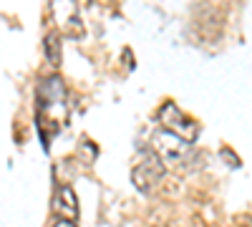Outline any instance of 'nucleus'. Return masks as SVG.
Instances as JSON below:
<instances>
[{
	"label": "nucleus",
	"instance_id": "f257e3e1",
	"mask_svg": "<svg viewBox=\"0 0 252 227\" xmlns=\"http://www.w3.org/2000/svg\"><path fill=\"white\" fill-rule=\"evenodd\" d=\"M53 111H58V116L66 119V89H63V81L58 76H51L43 81L38 94V121L40 129L51 127V134H56L61 129V124L56 121Z\"/></svg>",
	"mask_w": 252,
	"mask_h": 227
},
{
	"label": "nucleus",
	"instance_id": "f03ea898",
	"mask_svg": "<svg viewBox=\"0 0 252 227\" xmlns=\"http://www.w3.org/2000/svg\"><path fill=\"white\" fill-rule=\"evenodd\" d=\"M152 147H154V154L161 159V164L166 167H179V164H187L192 159V144L164 131V129H157L152 134Z\"/></svg>",
	"mask_w": 252,
	"mask_h": 227
},
{
	"label": "nucleus",
	"instance_id": "7ed1b4c3",
	"mask_svg": "<svg viewBox=\"0 0 252 227\" xmlns=\"http://www.w3.org/2000/svg\"><path fill=\"white\" fill-rule=\"evenodd\" d=\"M159 124H161V129L164 131H169V134H174V136H179V139H184V141H189L192 144L194 141V136H197V124L192 121V119H187L184 114H182V109L177 106V104H164L161 109H159Z\"/></svg>",
	"mask_w": 252,
	"mask_h": 227
},
{
	"label": "nucleus",
	"instance_id": "20e7f679",
	"mask_svg": "<svg viewBox=\"0 0 252 227\" xmlns=\"http://www.w3.org/2000/svg\"><path fill=\"white\" fill-rule=\"evenodd\" d=\"M164 177V164L157 154H146L131 169V182L139 192H152Z\"/></svg>",
	"mask_w": 252,
	"mask_h": 227
},
{
	"label": "nucleus",
	"instance_id": "39448f33",
	"mask_svg": "<svg viewBox=\"0 0 252 227\" xmlns=\"http://www.w3.org/2000/svg\"><path fill=\"white\" fill-rule=\"evenodd\" d=\"M51 210L63 222H76V217H78V199H76L73 190L66 187V184H61V187L56 190V195H53V207Z\"/></svg>",
	"mask_w": 252,
	"mask_h": 227
},
{
	"label": "nucleus",
	"instance_id": "423d86ee",
	"mask_svg": "<svg viewBox=\"0 0 252 227\" xmlns=\"http://www.w3.org/2000/svg\"><path fill=\"white\" fill-rule=\"evenodd\" d=\"M46 58H48V64L51 66H61V38L58 33H51L46 35Z\"/></svg>",
	"mask_w": 252,
	"mask_h": 227
},
{
	"label": "nucleus",
	"instance_id": "0eeeda50",
	"mask_svg": "<svg viewBox=\"0 0 252 227\" xmlns=\"http://www.w3.org/2000/svg\"><path fill=\"white\" fill-rule=\"evenodd\" d=\"M53 227H76V225H73V222H63V220H58Z\"/></svg>",
	"mask_w": 252,
	"mask_h": 227
}]
</instances>
